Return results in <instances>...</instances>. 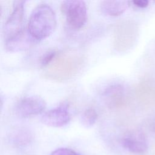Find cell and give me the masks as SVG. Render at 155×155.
Here are the masks:
<instances>
[{
  "mask_svg": "<svg viewBox=\"0 0 155 155\" xmlns=\"http://www.w3.org/2000/svg\"><path fill=\"white\" fill-rule=\"evenodd\" d=\"M56 25V15L47 4L36 6L31 12L28 22V31L35 39H42L50 36Z\"/></svg>",
  "mask_w": 155,
  "mask_h": 155,
  "instance_id": "6da1fadb",
  "label": "cell"
},
{
  "mask_svg": "<svg viewBox=\"0 0 155 155\" xmlns=\"http://www.w3.org/2000/svg\"><path fill=\"white\" fill-rule=\"evenodd\" d=\"M72 53H59L51 62L46 67L49 68L47 74L54 79L68 78L72 76L81 63V58Z\"/></svg>",
  "mask_w": 155,
  "mask_h": 155,
  "instance_id": "7a4b0ae2",
  "label": "cell"
},
{
  "mask_svg": "<svg viewBox=\"0 0 155 155\" xmlns=\"http://www.w3.org/2000/svg\"><path fill=\"white\" fill-rule=\"evenodd\" d=\"M61 10L65 16L68 25L73 29H79L86 23L87 10L83 1H66L62 2Z\"/></svg>",
  "mask_w": 155,
  "mask_h": 155,
  "instance_id": "3957f363",
  "label": "cell"
},
{
  "mask_svg": "<svg viewBox=\"0 0 155 155\" xmlns=\"http://www.w3.org/2000/svg\"><path fill=\"white\" fill-rule=\"evenodd\" d=\"M24 4L25 1H17L15 3L13 9L4 27L5 40L11 39L25 30L24 27Z\"/></svg>",
  "mask_w": 155,
  "mask_h": 155,
  "instance_id": "277c9868",
  "label": "cell"
},
{
  "mask_svg": "<svg viewBox=\"0 0 155 155\" xmlns=\"http://www.w3.org/2000/svg\"><path fill=\"white\" fill-rule=\"evenodd\" d=\"M46 107L45 101L38 96H30L19 100L16 105L15 111L21 117H28L41 113Z\"/></svg>",
  "mask_w": 155,
  "mask_h": 155,
  "instance_id": "5b68a950",
  "label": "cell"
},
{
  "mask_svg": "<svg viewBox=\"0 0 155 155\" xmlns=\"http://www.w3.org/2000/svg\"><path fill=\"white\" fill-rule=\"evenodd\" d=\"M70 118L68 104L62 103L45 112L41 117V122L49 127H61L67 125Z\"/></svg>",
  "mask_w": 155,
  "mask_h": 155,
  "instance_id": "8992f818",
  "label": "cell"
},
{
  "mask_svg": "<svg viewBox=\"0 0 155 155\" xmlns=\"http://www.w3.org/2000/svg\"><path fill=\"white\" fill-rule=\"evenodd\" d=\"M122 144L133 153H143L148 149L146 137L140 131H133L126 134L122 139Z\"/></svg>",
  "mask_w": 155,
  "mask_h": 155,
  "instance_id": "52a82bcc",
  "label": "cell"
},
{
  "mask_svg": "<svg viewBox=\"0 0 155 155\" xmlns=\"http://www.w3.org/2000/svg\"><path fill=\"white\" fill-rule=\"evenodd\" d=\"M34 39L30 33L24 30L15 37L5 40L6 49L10 51H19L28 48L33 44Z\"/></svg>",
  "mask_w": 155,
  "mask_h": 155,
  "instance_id": "ba28073f",
  "label": "cell"
},
{
  "mask_svg": "<svg viewBox=\"0 0 155 155\" xmlns=\"http://www.w3.org/2000/svg\"><path fill=\"white\" fill-rule=\"evenodd\" d=\"M129 26L130 24L124 22L119 24L114 28L113 45L116 50L122 51L127 49L128 44L131 41Z\"/></svg>",
  "mask_w": 155,
  "mask_h": 155,
  "instance_id": "9c48e42d",
  "label": "cell"
},
{
  "mask_svg": "<svg viewBox=\"0 0 155 155\" xmlns=\"http://www.w3.org/2000/svg\"><path fill=\"white\" fill-rule=\"evenodd\" d=\"M128 1H103L101 3V8L103 13L110 16H119L122 14L128 7Z\"/></svg>",
  "mask_w": 155,
  "mask_h": 155,
  "instance_id": "30bf717a",
  "label": "cell"
},
{
  "mask_svg": "<svg viewBox=\"0 0 155 155\" xmlns=\"http://www.w3.org/2000/svg\"><path fill=\"white\" fill-rule=\"evenodd\" d=\"M97 113L94 108L89 107L83 111L80 116V121L84 127H91L96 122Z\"/></svg>",
  "mask_w": 155,
  "mask_h": 155,
  "instance_id": "8fae6325",
  "label": "cell"
},
{
  "mask_svg": "<svg viewBox=\"0 0 155 155\" xmlns=\"http://www.w3.org/2000/svg\"><path fill=\"white\" fill-rule=\"evenodd\" d=\"M123 93L124 90L122 87L116 85L107 88L105 91V96L106 97L108 98L110 103L115 105L117 102L122 100L123 97Z\"/></svg>",
  "mask_w": 155,
  "mask_h": 155,
  "instance_id": "7c38bea8",
  "label": "cell"
},
{
  "mask_svg": "<svg viewBox=\"0 0 155 155\" xmlns=\"http://www.w3.org/2000/svg\"><path fill=\"white\" fill-rule=\"evenodd\" d=\"M58 53V51L56 50H51L47 53L41 59V65L43 67H46L51 62V61L54 59V58L56 57Z\"/></svg>",
  "mask_w": 155,
  "mask_h": 155,
  "instance_id": "4fadbf2b",
  "label": "cell"
},
{
  "mask_svg": "<svg viewBox=\"0 0 155 155\" xmlns=\"http://www.w3.org/2000/svg\"><path fill=\"white\" fill-rule=\"evenodd\" d=\"M50 155H79L74 150L67 148H60L53 151Z\"/></svg>",
  "mask_w": 155,
  "mask_h": 155,
  "instance_id": "5bb4252c",
  "label": "cell"
},
{
  "mask_svg": "<svg viewBox=\"0 0 155 155\" xmlns=\"http://www.w3.org/2000/svg\"><path fill=\"white\" fill-rule=\"evenodd\" d=\"M132 3L136 7L139 8H145L148 7L149 4V1L147 0H136V1H133Z\"/></svg>",
  "mask_w": 155,
  "mask_h": 155,
  "instance_id": "9a60e30c",
  "label": "cell"
},
{
  "mask_svg": "<svg viewBox=\"0 0 155 155\" xmlns=\"http://www.w3.org/2000/svg\"><path fill=\"white\" fill-rule=\"evenodd\" d=\"M150 128L152 131H153L154 133H155V119L153 121V122L150 125Z\"/></svg>",
  "mask_w": 155,
  "mask_h": 155,
  "instance_id": "2e32d148",
  "label": "cell"
},
{
  "mask_svg": "<svg viewBox=\"0 0 155 155\" xmlns=\"http://www.w3.org/2000/svg\"><path fill=\"white\" fill-rule=\"evenodd\" d=\"M154 2H155V1H154Z\"/></svg>",
  "mask_w": 155,
  "mask_h": 155,
  "instance_id": "e0dca14e",
  "label": "cell"
}]
</instances>
